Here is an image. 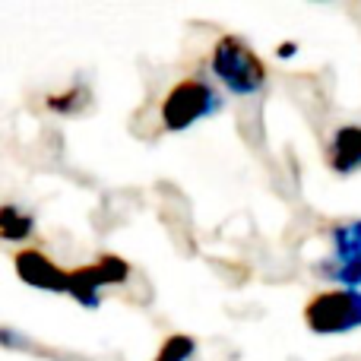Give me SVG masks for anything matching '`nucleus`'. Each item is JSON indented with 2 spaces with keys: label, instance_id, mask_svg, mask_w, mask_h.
<instances>
[{
  "label": "nucleus",
  "instance_id": "obj_1",
  "mask_svg": "<svg viewBox=\"0 0 361 361\" xmlns=\"http://www.w3.org/2000/svg\"><path fill=\"white\" fill-rule=\"evenodd\" d=\"M209 70L222 89L238 99H250V95L263 92L269 80V67L241 35H219L209 51Z\"/></svg>",
  "mask_w": 361,
  "mask_h": 361
},
{
  "label": "nucleus",
  "instance_id": "obj_2",
  "mask_svg": "<svg viewBox=\"0 0 361 361\" xmlns=\"http://www.w3.org/2000/svg\"><path fill=\"white\" fill-rule=\"evenodd\" d=\"M225 105L222 92L212 86L203 76H184L175 86L165 92L162 105H159V118H162V127L169 133H180L190 130L193 124L219 114Z\"/></svg>",
  "mask_w": 361,
  "mask_h": 361
},
{
  "label": "nucleus",
  "instance_id": "obj_3",
  "mask_svg": "<svg viewBox=\"0 0 361 361\" xmlns=\"http://www.w3.org/2000/svg\"><path fill=\"white\" fill-rule=\"evenodd\" d=\"M305 326L314 336H343L361 330V288H326L305 305Z\"/></svg>",
  "mask_w": 361,
  "mask_h": 361
},
{
  "label": "nucleus",
  "instance_id": "obj_4",
  "mask_svg": "<svg viewBox=\"0 0 361 361\" xmlns=\"http://www.w3.org/2000/svg\"><path fill=\"white\" fill-rule=\"evenodd\" d=\"M13 269H16V279L23 286L35 288V292H48V295L67 292V269L38 247H19L13 254Z\"/></svg>",
  "mask_w": 361,
  "mask_h": 361
},
{
  "label": "nucleus",
  "instance_id": "obj_5",
  "mask_svg": "<svg viewBox=\"0 0 361 361\" xmlns=\"http://www.w3.org/2000/svg\"><path fill=\"white\" fill-rule=\"evenodd\" d=\"M326 165L333 175H355L361 171V124H343L333 130L326 143Z\"/></svg>",
  "mask_w": 361,
  "mask_h": 361
},
{
  "label": "nucleus",
  "instance_id": "obj_6",
  "mask_svg": "<svg viewBox=\"0 0 361 361\" xmlns=\"http://www.w3.org/2000/svg\"><path fill=\"white\" fill-rule=\"evenodd\" d=\"M102 292H105V286L99 282L92 263H82V267L67 269V292L63 295H70L80 307H86V311H99L102 301H105Z\"/></svg>",
  "mask_w": 361,
  "mask_h": 361
},
{
  "label": "nucleus",
  "instance_id": "obj_7",
  "mask_svg": "<svg viewBox=\"0 0 361 361\" xmlns=\"http://www.w3.org/2000/svg\"><path fill=\"white\" fill-rule=\"evenodd\" d=\"M326 241H330V260H361V219L336 222L326 231Z\"/></svg>",
  "mask_w": 361,
  "mask_h": 361
},
{
  "label": "nucleus",
  "instance_id": "obj_8",
  "mask_svg": "<svg viewBox=\"0 0 361 361\" xmlns=\"http://www.w3.org/2000/svg\"><path fill=\"white\" fill-rule=\"evenodd\" d=\"M35 235V216L16 203H0V241L25 244Z\"/></svg>",
  "mask_w": 361,
  "mask_h": 361
},
{
  "label": "nucleus",
  "instance_id": "obj_9",
  "mask_svg": "<svg viewBox=\"0 0 361 361\" xmlns=\"http://www.w3.org/2000/svg\"><path fill=\"white\" fill-rule=\"evenodd\" d=\"M92 102V92H89L86 82H73L63 92H51L44 95V108L51 114H61V118H73V114H82Z\"/></svg>",
  "mask_w": 361,
  "mask_h": 361
},
{
  "label": "nucleus",
  "instance_id": "obj_10",
  "mask_svg": "<svg viewBox=\"0 0 361 361\" xmlns=\"http://www.w3.org/2000/svg\"><path fill=\"white\" fill-rule=\"evenodd\" d=\"M92 269H95V276H99V282L105 288L108 286H124V282L130 279V263L118 254H99L92 260Z\"/></svg>",
  "mask_w": 361,
  "mask_h": 361
},
{
  "label": "nucleus",
  "instance_id": "obj_11",
  "mask_svg": "<svg viewBox=\"0 0 361 361\" xmlns=\"http://www.w3.org/2000/svg\"><path fill=\"white\" fill-rule=\"evenodd\" d=\"M193 355H197V339L184 336V333H171L162 343V349H159V358L169 361H190Z\"/></svg>",
  "mask_w": 361,
  "mask_h": 361
},
{
  "label": "nucleus",
  "instance_id": "obj_12",
  "mask_svg": "<svg viewBox=\"0 0 361 361\" xmlns=\"http://www.w3.org/2000/svg\"><path fill=\"white\" fill-rule=\"evenodd\" d=\"M0 349H13V352H35V343H32L25 333L13 330V326H0Z\"/></svg>",
  "mask_w": 361,
  "mask_h": 361
},
{
  "label": "nucleus",
  "instance_id": "obj_13",
  "mask_svg": "<svg viewBox=\"0 0 361 361\" xmlns=\"http://www.w3.org/2000/svg\"><path fill=\"white\" fill-rule=\"evenodd\" d=\"M276 54H279V57H295V54H298V44H295V42H282L279 48H276Z\"/></svg>",
  "mask_w": 361,
  "mask_h": 361
},
{
  "label": "nucleus",
  "instance_id": "obj_14",
  "mask_svg": "<svg viewBox=\"0 0 361 361\" xmlns=\"http://www.w3.org/2000/svg\"><path fill=\"white\" fill-rule=\"evenodd\" d=\"M152 361H169V358H159V355H156V358H152Z\"/></svg>",
  "mask_w": 361,
  "mask_h": 361
},
{
  "label": "nucleus",
  "instance_id": "obj_15",
  "mask_svg": "<svg viewBox=\"0 0 361 361\" xmlns=\"http://www.w3.org/2000/svg\"><path fill=\"white\" fill-rule=\"evenodd\" d=\"M320 4H324V0H320Z\"/></svg>",
  "mask_w": 361,
  "mask_h": 361
}]
</instances>
